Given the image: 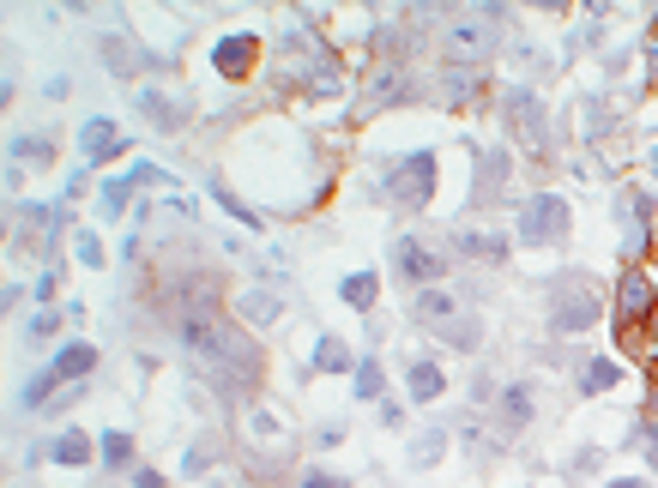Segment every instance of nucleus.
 <instances>
[{
  "instance_id": "1",
  "label": "nucleus",
  "mask_w": 658,
  "mask_h": 488,
  "mask_svg": "<svg viewBox=\"0 0 658 488\" xmlns=\"http://www.w3.org/2000/svg\"><path fill=\"white\" fill-rule=\"evenodd\" d=\"M176 332H181V344H188V356H194L200 368L224 386V392H248V386L260 380L254 338L236 332V326H224L218 314H181Z\"/></svg>"
},
{
  "instance_id": "2",
  "label": "nucleus",
  "mask_w": 658,
  "mask_h": 488,
  "mask_svg": "<svg viewBox=\"0 0 658 488\" xmlns=\"http://www.w3.org/2000/svg\"><path fill=\"white\" fill-rule=\"evenodd\" d=\"M453 61H483V54L502 42V7H471V13H453L441 30Z\"/></svg>"
},
{
  "instance_id": "3",
  "label": "nucleus",
  "mask_w": 658,
  "mask_h": 488,
  "mask_svg": "<svg viewBox=\"0 0 658 488\" xmlns=\"http://www.w3.org/2000/svg\"><path fill=\"white\" fill-rule=\"evenodd\" d=\"M598 320V290L586 278H562L550 290V332H586Z\"/></svg>"
},
{
  "instance_id": "4",
  "label": "nucleus",
  "mask_w": 658,
  "mask_h": 488,
  "mask_svg": "<svg viewBox=\"0 0 658 488\" xmlns=\"http://www.w3.org/2000/svg\"><path fill=\"white\" fill-rule=\"evenodd\" d=\"M387 193L399 199V206H429V193H435V157L429 151H411L405 163H393V175H387Z\"/></svg>"
},
{
  "instance_id": "5",
  "label": "nucleus",
  "mask_w": 658,
  "mask_h": 488,
  "mask_svg": "<svg viewBox=\"0 0 658 488\" xmlns=\"http://www.w3.org/2000/svg\"><path fill=\"white\" fill-rule=\"evenodd\" d=\"M562 235H569V206H562L555 193H538L526 206V218H519V242L543 247V242H562Z\"/></svg>"
},
{
  "instance_id": "6",
  "label": "nucleus",
  "mask_w": 658,
  "mask_h": 488,
  "mask_svg": "<svg viewBox=\"0 0 658 488\" xmlns=\"http://www.w3.org/2000/svg\"><path fill=\"white\" fill-rule=\"evenodd\" d=\"M658 308V283H653V271L646 266H629L622 271V296H617V320H622V332H634L641 326V314H653Z\"/></svg>"
},
{
  "instance_id": "7",
  "label": "nucleus",
  "mask_w": 658,
  "mask_h": 488,
  "mask_svg": "<svg viewBox=\"0 0 658 488\" xmlns=\"http://www.w3.org/2000/svg\"><path fill=\"white\" fill-rule=\"evenodd\" d=\"M393 266H399V278H411V283H435L441 271H447V266H441V254H429L417 235H405V242L393 247Z\"/></svg>"
},
{
  "instance_id": "8",
  "label": "nucleus",
  "mask_w": 658,
  "mask_h": 488,
  "mask_svg": "<svg viewBox=\"0 0 658 488\" xmlns=\"http://www.w3.org/2000/svg\"><path fill=\"white\" fill-rule=\"evenodd\" d=\"M254 61H260V37H248V30H236V37H224L218 49H212V66H218L224 78H242Z\"/></svg>"
},
{
  "instance_id": "9",
  "label": "nucleus",
  "mask_w": 658,
  "mask_h": 488,
  "mask_svg": "<svg viewBox=\"0 0 658 488\" xmlns=\"http://www.w3.org/2000/svg\"><path fill=\"white\" fill-rule=\"evenodd\" d=\"M79 151H85L91 163H104V157H116V151H121V133H116V121H85V127H79Z\"/></svg>"
},
{
  "instance_id": "10",
  "label": "nucleus",
  "mask_w": 658,
  "mask_h": 488,
  "mask_svg": "<svg viewBox=\"0 0 658 488\" xmlns=\"http://www.w3.org/2000/svg\"><path fill=\"white\" fill-rule=\"evenodd\" d=\"M91 362H97V350H91V344H61V350H55V374H61V380H85Z\"/></svg>"
},
{
  "instance_id": "11",
  "label": "nucleus",
  "mask_w": 658,
  "mask_h": 488,
  "mask_svg": "<svg viewBox=\"0 0 658 488\" xmlns=\"http://www.w3.org/2000/svg\"><path fill=\"white\" fill-rule=\"evenodd\" d=\"M507 109H514V127L526 133V145H538L543 127H538V103H531V90H507Z\"/></svg>"
},
{
  "instance_id": "12",
  "label": "nucleus",
  "mask_w": 658,
  "mask_h": 488,
  "mask_svg": "<svg viewBox=\"0 0 658 488\" xmlns=\"http://www.w3.org/2000/svg\"><path fill=\"white\" fill-rule=\"evenodd\" d=\"M405 90H411V78H405L399 66H381V73H374V85H369V103H399Z\"/></svg>"
},
{
  "instance_id": "13",
  "label": "nucleus",
  "mask_w": 658,
  "mask_h": 488,
  "mask_svg": "<svg viewBox=\"0 0 658 488\" xmlns=\"http://www.w3.org/2000/svg\"><path fill=\"white\" fill-rule=\"evenodd\" d=\"M441 386H447V380H441L435 362H411V399H417V404H435Z\"/></svg>"
},
{
  "instance_id": "14",
  "label": "nucleus",
  "mask_w": 658,
  "mask_h": 488,
  "mask_svg": "<svg viewBox=\"0 0 658 488\" xmlns=\"http://www.w3.org/2000/svg\"><path fill=\"white\" fill-rule=\"evenodd\" d=\"M531 423V386H507L502 392V428H526Z\"/></svg>"
},
{
  "instance_id": "15",
  "label": "nucleus",
  "mask_w": 658,
  "mask_h": 488,
  "mask_svg": "<svg viewBox=\"0 0 658 488\" xmlns=\"http://www.w3.org/2000/svg\"><path fill=\"white\" fill-rule=\"evenodd\" d=\"M49 459H55V464H85V459H91V440L79 435V428H67V435H55Z\"/></svg>"
},
{
  "instance_id": "16",
  "label": "nucleus",
  "mask_w": 658,
  "mask_h": 488,
  "mask_svg": "<svg viewBox=\"0 0 658 488\" xmlns=\"http://www.w3.org/2000/svg\"><path fill=\"white\" fill-rule=\"evenodd\" d=\"M453 247H459V254H471V259H502V254H507L502 235H478V230H465Z\"/></svg>"
},
{
  "instance_id": "17",
  "label": "nucleus",
  "mask_w": 658,
  "mask_h": 488,
  "mask_svg": "<svg viewBox=\"0 0 658 488\" xmlns=\"http://www.w3.org/2000/svg\"><path fill=\"white\" fill-rule=\"evenodd\" d=\"M338 296H345L350 308H369L374 302V271H350V278L338 283Z\"/></svg>"
},
{
  "instance_id": "18",
  "label": "nucleus",
  "mask_w": 658,
  "mask_h": 488,
  "mask_svg": "<svg viewBox=\"0 0 658 488\" xmlns=\"http://www.w3.org/2000/svg\"><path fill=\"white\" fill-rule=\"evenodd\" d=\"M453 314V290H423V296H417V320H447Z\"/></svg>"
},
{
  "instance_id": "19",
  "label": "nucleus",
  "mask_w": 658,
  "mask_h": 488,
  "mask_svg": "<svg viewBox=\"0 0 658 488\" xmlns=\"http://www.w3.org/2000/svg\"><path fill=\"white\" fill-rule=\"evenodd\" d=\"M617 362H586L581 368V392H610V386H617Z\"/></svg>"
},
{
  "instance_id": "20",
  "label": "nucleus",
  "mask_w": 658,
  "mask_h": 488,
  "mask_svg": "<svg viewBox=\"0 0 658 488\" xmlns=\"http://www.w3.org/2000/svg\"><path fill=\"white\" fill-rule=\"evenodd\" d=\"M55 380H61L55 368H49V374H31V380H25V392H19V404H25V411H37V404L55 392Z\"/></svg>"
},
{
  "instance_id": "21",
  "label": "nucleus",
  "mask_w": 658,
  "mask_h": 488,
  "mask_svg": "<svg viewBox=\"0 0 658 488\" xmlns=\"http://www.w3.org/2000/svg\"><path fill=\"white\" fill-rule=\"evenodd\" d=\"M97 452H104V464H128V459H133V440H128V435H116V428H109V435L97 440Z\"/></svg>"
},
{
  "instance_id": "22",
  "label": "nucleus",
  "mask_w": 658,
  "mask_h": 488,
  "mask_svg": "<svg viewBox=\"0 0 658 488\" xmlns=\"http://www.w3.org/2000/svg\"><path fill=\"white\" fill-rule=\"evenodd\" d=\"M140 109L157 121V127H176V103H164V90H145V97H140Z\"/></svg>"
},
{
  "instance_id": "23",
  "label": "nucleus",
  "mask_w": 658,
  "mask_h": 488,
  "mask_svg": "<svg viewBox=\"0 0 658 488\" xmlns=\"http://www.w3.org/2000/svg\"><path fill=\"white\" fill-rule=\"evenodd\" d=\"M345 344H338V338H321V350H314V368H321V374H333V368H345Z\"/></svg>"
},
{
  "instance_id": "24",
  "label": "nucleus",
  "mask_w": 658,
  "mask_h": 488,
  "mask_svg": "<svg viewBox=\"0 0 658 488\" xmlns=\"http://www.w3.org/2000/svg\"><path fill=\"white\" fill-rule=\"evenodd\" d=\"M357 399H381V362H357Z\"/></svg>"
},
{
  "instance_id": "25",
  "label": "nucleus",
  "mask_w": 658,
  "mask_h": 488,
  "mask_svg": "<svg viewBox=\"0 0 658 488\" xmlns=\"http://www.w3.org/2000/svg\"><path fill=\"white\" fill-rule=\"evenodd\" d=\"M236 308H242V320H260V326H266L272 314H278V302H272V296H242Z\"/></svg>"
},
{
  "instance_id": "26",
  "label": "nucleus",
  "mask_w": 658,
  "mask_h": 488,
  "mask_svg": "<svg viewBox=\"0 0 658 488\" xmlns=\"http://www.w3.org/2000/svg\"><path fill=\"white\" fill-rule=\"evenodd\" d=\"M49 163V139H13V163Z\"/></svg>"
},
{
  "instance_id": "27",
  "label": "nucleus",
  "mask_w": 658,
  "mask_h": 488,
  "mask_svg": "<svg viewBox=\"0 0 658 488\" xmlns=\"http://www.w3.org/2000/svg\"><path fill=\"white\" fill-rule=\"evenodd\" d=\"M471 90H478V78H471V73H447V97H453V103H465Z\"/></svg>"
},
{
  "instance_id": "28",
  "label": "nucleus",
  "mask_w": 658,
  "mask_h": 488,
  "mask_svg": "<svg viewBox=\"0 0 658 488\" xmlns=\"http://www.w3.org/2000/svg\"><path fill=\"white\" fill-rule=\"evenodd\" d=\"M79 242V266H104V247H97V235H73Z\"/></svg>"
},
{
  "instance_id": "29",
  "label": "nucleus",
  "mask_w": 658,
  "mask_h": 488,
  "mask_svg": "<svg viewBox=\"0 0 658 488\" xmlns=\"http://www.w3.org/2000/svg\"><path fill=\"white\" fill-rule=\"evenodd\" d=\"M441 452V435H429V440H417V464H429Z\"/></svg>"
},
{
  "instance_id": "30",
  "label": "nucleus",
  "mask_w": 658,
  "mask_h": 488,
  "mask_svg": "<svg viewBox=\"0 0 658 488\" xmlns=\"http://www.w3.org/2000/svg\"><path fill=\"white\" fill-rule=\"evenodd\" d=\"M610 488H646V483H641V476H622V483H610Z\"/></svg>"
},
{
  "instance_id": "31",
  "label": "nucleus",
  "mask_w": 658,
  "mask_h": 488,
  "mask_svg": "<svg viewBox=\"0 0 658 488\" xmlns=\"http://www.w3.org/2000/svg\"><path fill=\"white\" fill-rule=\"evenodd\" d=\"M653 344H658V314H653Z\"/></svg>"
}]
</instances>
